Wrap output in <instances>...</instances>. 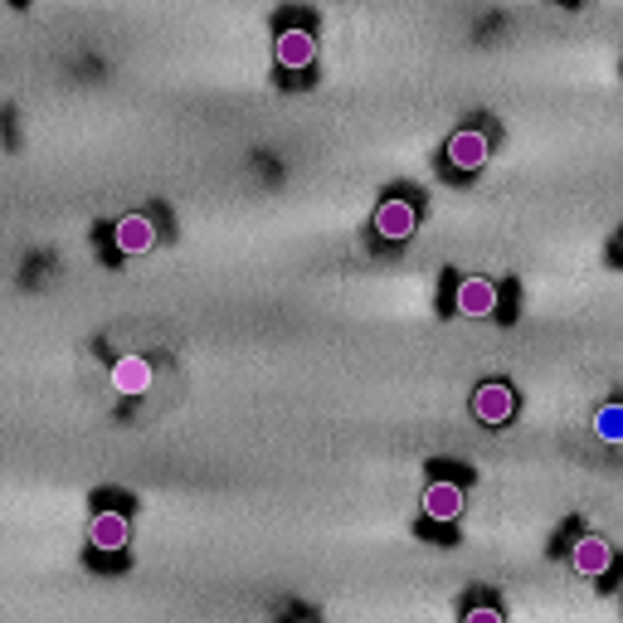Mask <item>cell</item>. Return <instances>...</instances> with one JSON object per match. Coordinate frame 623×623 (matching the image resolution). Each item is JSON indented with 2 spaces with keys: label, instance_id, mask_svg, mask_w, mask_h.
I'll return each instance as SVG.
<instances>
[{
  "label": "cell",
  "instance_id": "cell-1",
  "mask_svg": "<svg viewBox=\"0 0 623 623\" xmlns=\"http://www.w3.org/2000/svg\"><path fill=\"white\" fill-rule=\"evenodd\" d=\"M415 225H419V210L409 205L405 195L380 200V210H375V234H380V239H390V244H405L409 234H415Z\"/></svg>",
  "mask_w": 623,
  "mask_h": 623
},
{
  "label": "cell",
  "instance_id": "cell-2",
  "mask_svg": "<svg viewBox=\"0 0 623 623\" xmlns=\"http://www.w3.org/2000/svg\"><path fill=\"white\" fill-rule=\"evenodd\" d=\"M487 132H477V127H458V132L449 137V167L453 171H477V167H487Z\"/></svg>",
  "mask_w": 623,
  "mask_h": 623
},
{
  "label": "cell",
  "instance_id": "cell-3",
  "mask_svg": "<svg viewBox=\"0 0 623 623\" xmlns=\"http://www.w3.org/2000/svg\"><path fill=\"white\" fill-rule=\"evenodd\" d=\"M473 415L482 419V425H507V419L516 415V395H512V385H502V380L477 385V395H473Z\"/></svg>",
  "mask_w": 623,
  "mask_h": 623
},
{
  "label": "cell",
  "instance_id": "cell-4",
  "mask_svg": "<svg viewBox=\"0 0 623 623\" xmlns=\"http://www.w3.org/2000/svg\"><path fill=\"white\" fill-rule=\"evenodd\" d=\"M570 566L584 574V580H599V574L614 570V546L604 536H580L570 550Z\"/></svg>",
  "mask_w": 623,
  "mask_h": 623
},
{
  "label": "cell",
  "instance_id": "cell-5",
  "mask_svg": "<svg viewBox=\"0 0 623 623\" xmlns=\"http://www.w3.org/2000/svg\"><path fill=\"white\" fill-rule=\"evenodd\" d=\"M453 308L463 316H492L497 312V283H487V278H463L453 292Z\"/></svg>",
  "mask_w": 623,
  "mask_h": 623
},
{
  "label": "cell",
  "instance_id": "cell-6",
  "mask_svg": "<svg viewBox=\"0 0 623 623\" xmlns=\"http://www.w3.org/2000/svg\"><path fill=\"white\" fill-rule=\"evenodd\" d=\"M273 54H278V64L283 68H312V58H316V40H312V30H283L273 40Z\"/></svg>",
  "mask_w": 623,
  "mask_h": 623
},
{
  "label": "cell",
  "instance_id": "cell-7",
  "mask_svg": "<svg viewBox=\"0 0 623 623\" xmlns=\"http://www.w3.org/2000/svg\"><path fill=\"white\" fill-rule=\"evenodd\" d=\"M458 512H463V487L458 482H429L425 487V516L429 522H458Z\"/></svg>",
  "mask_w": 623,
  "mask_h": 623
},
{
  "label": "cell",
  "instance_id": "cell-8",
  "mask_svg": "<svg viewBox=\"0 0 623 623\" xmlns=\"http://www.w3.org/2000/svg\"><path fill=\"white\" fill-rule=\"evenodd\" d=\"M88 540H93V550H108L112 556V550H122L132 540V526H127L122 512H98L88 526Z\"/></svg>",
  "mask_w": 623,
  "mask_h": 623
},
{
  "label": "cell",
  "instance_id": "cell-9",
  "mask_svg": "<svg viewBox=\"0 0 623 623\" xmlns=\"http://www.w3.org/2000/svg\"><path fill=\"white\" fill-rule=\"evenodd\" d=\"M112 239H117V254H147L151 244H157V225H151L147 215H122Z\"/></svg>",
  "mask_w": 623,
  "mask_h": 623
},
{
  "label": "cell",
  "instance_id": "cell-10",
  "mask_svg": "<svg viewBox=\"0 0 623 623\" xmlns=\"http://www.w3.org/2000/svg\"><path fill=\"white\" fill-rule=\"evenodd\" d=\"M112 390L117 395H147L151 390V366H147V361L142 356H122V361H117V366H112Z\"/></svg>",
  "mask_w": 623,
  "mask_h": 623
},
{
  "label": "cell",
  "instance_id": "cell-11",
  "mask_svg": "<svg viewBox=\"0 0 623 623\" xmlns=\"http://www.w3.org/2000/svg\"><path fill=\"white\" fill-rule=\"evenodd\" d=\"M594 429L604 443H623V405H604L594 415Z\"/></svg>",
  "mask_w": 623,
  "mask_h": 623
},
{
  "label": "cell",
  "instance_id": "cell-12",
  "mask_svg": "<svg viewBox=\"0 0 623 623\" xmlns=\"http://www.w3.org/2000/svg\"><path fill=\"white\" fill-rule=\"evenodd\" d=\"M463 623H507V619H502L492 604H477V609H468L463 614Z\"/></svg>",
  "mask_w": 623,
  "mask_h": 623
}]
</instances>
